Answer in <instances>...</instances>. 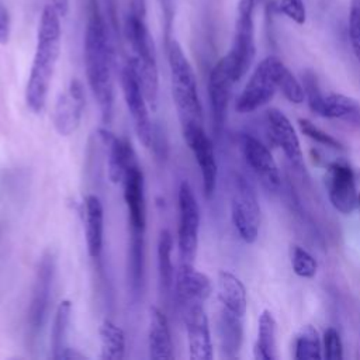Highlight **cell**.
I'll use <instances>...</instances> for the list:
<instances>
[{"mask_svg": "<svg viewBox=\"0 0 360 360\" xmlns=\"http://www.w3.org/2000/svg\"><path fill=\"white\" fill-rule=\"evenodd\" d=\"M121 87L138 139L143 146L150 148L153 143V128L148 111V101L132 56L121 68Z\"/></svg>", "mask_w": 360, "mask_h": 360, "instance_id": "obj_7", "label": "cell"}, {"mask_svg": "<svg viewBox=\"0 0 360 360\" xmlns=\"http://www.w3.org/2000/svg\"><path fill=\"white\" fill-rule=\"evenodd\" d=\"M98 138L107 152L108 177L112 183H121L134 149L127 139H120L107 128L98 129Z\"/></svg>", "mask_w": 360, "mask_h": 360, "instance_id": "obj_22", "label": "cell"}, {"mask_svg": "<svg viewBox=\"0 0 360 360\" xmlns=\"http://www.w3.org/2000/svg\"><path fill=\"white\" fill-rule=\"evenodd\" d=\"M278 60L280 59L276 56H267L256 66L242 93L236 98L235 110L238 112H252L273 98L274 93L278 90L276 80Z\"/></svg>", "mask_w": 360, "mask_h": 360, "instance_id": "obj_9", "label": "cell"}, {"mask_svg": "<svg viewBox=\"0 0 360 360\" xmlns=\"http://www.w3.org/2000/svg\"><path fill=\"white\" fill-rule=\"evenodd\" d=\"M179 231L177 246L180 259L184 263H193L198 248L200 232V207L191 186L184 180L179 186Z\"/></svg>", "mask_w": 360, "mask_h": 360, "instance_id": "obj_8", "label": "cell"}, {"mask_svg": "<svg viewBox=\"0 0 360 360\" xmlns=\"http://www.w3.org/2000/svg\"><path fill=\"white\" fill-rule=\"evenodd\" d=\"M243 316H239L225 308H221L218 315V340L224 357L235 359L243 340Z\"/></svg>", "mask_w": 360, "mask_h": 360, "instance_id": "obj_23", "label": "cell"}, {"mask_svg": "<svg viewBox=\"0 0 360 360\" xmlns=\"http://www.w3.org/2000/svg\"><path fill=\"white\" fill-rule=\"evenodd\" d=\"M323 357L328 360H342L343 359V345L340 340V335L335 328H328L323 333L322 342Z\"/></svg>", "mask_w": 360, "mask_h": 360, "instance_id": "obj_37", "label": "cell"}, {"mask_svg": "<svg viewBox=\"0 0 360 360\" xmlns=\"http://www.w3.org/2000/svg\"><path fill=\"white\" fill-rule=\"evenodd\" d=\"M183 138L194 155V159L200 167L202 179V190L205 198H211L215 193L218 165L215 159V150L212 141L205 134L201 124H191L181 127Z\"/></svg>", "mask_w": 360, "mask_h": 360, "instance_id": "obj_10", "label": "cell"}, {"mask_svg": "<svg viewBox=\"0 0 360 360\" xmlns=\"http://www.w3.org/2000/svg\"><path fill=\"white\" fill-rule=\"evenodd\" d=\"M277 323L273 314L264 309L257 322V338L253 349L255 359L257 360H276L277 359V343H276Z\"/></svg>", "mask_w": 360, "mask_h": 360, "instance_id": "obj_26", "label": "cell"}, {"mask_svg": "<svg viewBox=\"0 0 360 360\" xmlns=\"http://www.w3.org/2000/svg\"><path fill=\"white\" fill-rule=\"evenodd\" d=\"M188 356L191 360H211L214 357L211 332L202 304L186 305L184 312Z\"/></svg>", "mask_w": 360, "mask_h": 360, "instance_id": "obj_17", "label": "cell"}, {"mask_svg": "<svg viewBox=\"0 0 360 360\" xmlns=\"http://www.w3.org/2000/svg\"><path fill=\"white\" fill-rule=\"evenodd\" d=\"M86 28L83 38L84 68L90 90L98 104L101 120L108 124L112 117V48L108 25L98 0H84Z\"/></svg>", "mask_w": 360, "mask_h": 360, "instance_id": "obj_1", "label": "cell"}, {"mask_svg": "<svg viewBox=\"0 0 360 360\" xmlns=\"http://www.w3.org/2000/svg\"><path fill=\"white\" fill-rule=\"evenodd\" d=\"M276 80L277 89L283 93V96L294 104H301L305 98L302 83L290 72V69L278 60L277 70H276Z\"/></svg>", "mask_w": 360, "mask_h": 360, "instance_id": "obj_32", "label": "cell"}, {"mask_svg": "<svg viewBox=\"0 0 360 360\" xmlns=\"http://www.w3.org/2000/svg\"><path fill=\"white\" fill-rule=\"evenodd\" d=\"M218 298L222 308L239 316H245L248 308L246 288L233 273L226 270L218 273Z\"/></svg>", "mask_w": 360, "mask_h": 360, "instance_id": "obj_24", "label": "cell"}, {"mask_svg": "<svg viewBox=\"0 0 360 360\" xmlns=\"http://www.w3.org/2000/svg\"><path fill=\"white\" fill-rule=\"evenodd\" d=\"M240 149L246 163L260 180V183L269 191H277L281 186V176L277 163L267 146H264L253 135L242 134Z\"/></svg>", "mask_w": 360, "mask_h": 360, "instance_id": "obj_16", "label": "cell"}, {"mask_svg": "<svg viewBox=\"0 0 360 360\" xmlns=\"http://www.w3.org/2000/svg\"><path fill=\"white\" fill-rule=\"evenodd\" d=\"M128 245V277L132 291H139L143 280V235L145 232L129 231Z\"/></svg>", "mask_w": 360, "mask_h": 360, "instance_id": "obj_29", "label": "cell"}, {"mask_svg": "<svg viewBox=\"0 0 360 360\" xmlns=\"http://www.w3.org/2000/svg\"><path fill=\"white\" fill-rule=\"evenodd\" d=\"M322 342L318 330L312 325H305L295 336L297 360H319L322 359Z\"/></svg>", "mask_w": 360, "mask_h": 360, "instance_id": "obj_31", "label": "cell"}, {"mask_svg": "<svg viewBox=\"0 0 360 360\" xmlns=\"http://www.w3.org/2000/svg\"><path fill=\"white\" fill-rule=\"evenodd\" d=\"M349 39L353 53L360 63V1L353 0L349 11Z\"/></svg>", "mask_w": 360, "mask_h": 360, "instance_id": "obj_36", "label": "cell"}, {"mask_svg": "<svg viewBox=\"0 0 360 360\" xmlns=\"http://www.w3.org/2000/svg\"><path fill=\"white\" fill-rule=\"evenodd\" d=\"M84 235L89 256L98 259L103 250L104 235V208L101 200L96 194H89L83 201Z\"/></svg>", "mask_w": 360, "mask_h": 360, "instance_id": "obj_21", "label": "cell"}, {"mask_svg": "<svg viewBox=\"0 0 360 360\" xmlns=\"http://www.w3.org/2000/svg\"><path fill=\"white\" fill-rule=\"evenodd\" d=\"M291 264H292L294 273L304 278H312L318 270L316 259L308 250H305L298 245L292 246Z\"/></svg>", "mask_w": 360, "mask_h": 360, "instance_id": "obj_33", "label": "cell"}, {"mask_svg": "<svg viewBox=\"0 0 360 360\" xmlns=\"http://www.w3.org/2000/svg\"><path fill=\"white\" fill-rule=\"evenodd\" d=\"M235 83V77L226 56L221 58L212 68L208 77V97L212 117V127L215 134H219L225 120L228 104L231 98V90Z\"/></svg>", "mask_w": 360, "mask_h": 360, "instance_id": "obj_15", "label": "cell"}, {"mask_svg": "<svg viewBox=\"0 0 360 360\" xmlns=\"http://www.w3.org/2000/svg\"><path fill=\"white\" fill-rule=\"evenodd\" d=\"M253 11L255 0L238 1L233 41L229 52L225 55L231 65L235 82L242 79V76L248 72L256 55Z\"/></svg>", "mask_w": 360, "mask_h": 360, "instance_id": "obj_5", "label": "cell"}, {"mask_svg": "<svg viewBox=\"0 0 360 360\" xmlns=\"http://www.w3.org/2000/svg\"><path fill=\"white\" fill-rule=\"evenodd\" d=\"M100 359L122 360L125 356V333L110 319H104L98 328Z\"/></svg>", "mask_w": 360, "mask_h": 360, "instance_id": "obj_27", "label": "cell"}, {"mask_svg": "<svg viewBox=\"0 0 360 360\" xmlns=\"http://www.w3.org/2000/svg\"><path fill=\"white\" fill-rule=\"evenodd\" d=\"M172 249H173V236L170 231L162 229L158 240V271H159V284L163 292H167L173 285V263H172Z\"/></svg>", "mask_w": 360, "mask_h": 360, "instance_id": "obj_28", "label": "cell"}, {"mask_svg": "<svg viewBox=\"0 0 360 360\" xmlns=\"http://www.w3.org/2000/svg\"><path fill=\"white\" fill-rule=\"evenodd\" d=\"M271 7L278 13L301 25L305 22L307 11L302 0H270Z\"/></svg>", "mask_w": 360, "mask_h": 360, "instance_id": "obj_35", "label": "cell"}, {"mask_svg": "<svg viewBox=\"0 0 360 360\" xmlns=\"http://www.w3.org/2000/svg\"><path fill=\"white\" fill-rule=\"evenodd\" d=\"M124 200L128 212L129 231L145 232L146 205H145V181L142 169L136 160L135 152L131 155L122 177Z\"/></svg>", "mask_w": 360, "mask_h": 360, "instance_id": "obj_14", "label": "cell"}, {"mask_svg": "<svg viewBox=\"0 0 360 360\" xmlns=\"http://www.w3.org/2000/svg\"><path fill=\"white\" fill-rule=\"evenodd\" d=\"M53 274H55L53 256L52 253H45L38 263L32 292H31V300L28 305L27 323H28V332L32 338L38 335V332L41 330L45 322L46 311L49 307L51 291H52Z\"/></svg>", "mask_w": 360, "mask_h": 360, "instance_id": "obj_11", "label": "cell"}, {"mask_svg": "<svg viewBox=\"0 0 360 360\" xmlns=\"http://www.w3.org/2000/svg\"><path fill=\"white\" fill-rule=\"evenodd\" d=\"M11 34V20L3 0H0V45H7Z\"/></svg>", "mask_w": 360, "mask_h": 360, "instance_id": "obj_38", "label": "cell"}, {"mask_svg": "<svg viewBox=\"0 0 360 360\" xmlns=\"http://www.w3.org/2000/svg\"><path fill=\"white\" fill-rule=\"evenodd\" d=\"M266 122L273 142L283 150V153L294 167L301 169L304 165L302 149L298 135L287 115L278 108H270L266 112Z\"/></svg>", "mask_w": 360, "mask_h": 360, "instance_id": "obj_18", "label": "cell"}, {"mask_svg": "<svg viewBox=\"0 0 360 360\" xmlns=\"http://www.w3.org/2000/svg\"><path fill=\"white\" fill-rule=\"evenodd\" d=\"M326 190L330 204L343 215L352 214L359 207V193L356 177L350 166L342 162H333L328 166Z\"/></svg>", "mask_w": 360, "mask_h": 360, "instance_id": "obj_13", "label": "cell"}, {"mask_svg": "<svg viewBox=\"0 0 360 360\" xmlns=\"http://www.w3.org/2000/svg\"><path fill=\"white\" fill-rule=\"evenodd\" d=\"M166 52L170 69L172 96L181 127L191 124L202 125V108L193 66L176 39L172 38L166 44Z\"/></svg>", "mask_w": 360, "mask_h": 360, "instance_id": "obj_4", "label": "cell"}, {"mask_svg": "<svg viewBox=\"0 0 360 360\" xmlns=\"http://www.w3.org/2000/svg\"><path fill=\"white\" fill-rule=\"evenodd\" d=\"M55 10L59 13L60 17H66L69 13V0H51Z\"/></svg>", "mask_w": 360, "mask_h": 360, "instance_id": "obj_40", "label": "cell"}, {"mask_svg": "<svg viewBox=\"0 0 360 360\" xmlns=\"http://www.w3.org/2000/svg\"><path fill=\"white\" fill-rule=\"evenodd\" d=\"M60 359H68V360H86V359H89L84 353H82V352H79L77 349H75V347H69V346H66L60 353H59V356H58V360H60Z\"/></svg>", "mask_w": 360, "mask_h": 360, "instance_id": "obj_39", "label": "cell"}, {"mask_svg": "<svg viewBox=\"0 0 360 360\" xmlns=\"http://www.w3.org/2000/svg\"><path fill=\"white\" fill-rule=\"evenodd\" d=\"M231 217L242 240L253 243L260 229V205L253 184L242 174L232 181Z\"/></svg>", "mask_w": 360, "mask_h": 360, "instance_id": "obj_6", "label": "cell"}, {"mask_svg": "<svg viewBox=\"0 0 360 360\" xmlns=\"http://www.w3.org/2000/svg\"><path fill=\"white\" fill-rule=\"evenodd\" d=\"M315 114L323 118H342L360 122V104L354 98L345 94L329 93L326 96L323 94Z\"/></svg>", "mask_w": 360, "mask_h": 360, "instance_id": "obj_25", "label": "cell"}, {"mask_svg": "<svg viewBox=\"0 0 360 360\" xmlns=\"http://www.w3.org/2000/svg\"><path fill=\"white\" fill-rule=\"evenodd\" d=\"M359 207H360V195H359Z\"/></svg>", "mask_w": 360, "mask_h": 360, "instance_id": "obj_41", "label": "cell"}, {"mask_svg": "<svg viewBox=\"0 0 360 360\" xmlns=\"http://www.w3.org/2000/svg\"><path fill=\"white\" fill-rule=\"evenodd\" d=\"M124 32L134 52L132 59L135 60L146 101L152 111H155L158 108L159 73L153 39L145 22L143 0L131 1V8L124 24Z\"/></svg>", "mask_w": 360, "mask_h": 360, "instance_id": "obj_3", "label": "cell"}, {"mask_svg": "<svg viewBox=\"0 0 360 360\" xmlns=\"http://www.w3.org/2000/svg\"><path fill=\"white\" fill-rule=\"evenodd\" d=\"M72 316V302L63 300L55 312L52 329H51V357L58 360L59 353L66 347V336L69 330Z\"/></svg>", "mask_w": 360, "mask_h": 360, "instance_id": "obj_30", "label": "cell"}, {"mask_svg": "<svg viewBox=\"0 0 360 360\" xmlns=\"http://www.w3.org/2000/svg\"><path fill=\"white\" fill-rule=\"evenodd\" d=\"M298 125H300V129L301 132L308 136L309 139L326 146V148H330V149H336V150H343V145L340 141H338L335 136H332L330 134L325 132L323 129H321L319 127H316L314 122H311L307 118H300L298 120Z\"/></svg>", "mask_w": 360, "mask_h": 360, "instance_id": "obj_34", "label": "cell"}, {"mask_svg": "<svg viewBox=\"0 0 360 360\" xmlns=\"http://www.w3.org/2000/svg\"><path fill=\"white\" fill-rule=\"evenodd\" d=\"M148 349L152 360H172L174 357L167 318L156 307H150L148 312Z\"/></svg>", "mask_w": 360, "mask_h": 360, "instance_id": "obj_20", "label": "cell"}, {"mask_svg": "<svg viewBox=\"0 0 360 360\" xmlns=\"http://www.w3.org/2000/svg\"><path fill=\"white\" fill-rule=\"evenodd\" d=\"M174 288L177 298L186 307L190 304H202L212 292V284L207 274L197 270L193 263L179 266L174 274Z\"/></svg>", "mask_w": 360, "mask_h": 360, "instance_id": "obj_19", "label": "cell"}, {"mask_svg": "<svg viewBox=\"0 0 360 360\" xmlns=\"http://www.w3.org/2000/svg\"><path fill=\"white\" fill-rule=\"evenodd\" d=\"M86 105L84 87L79 79H72L68 89L56 98L52 122L60 136H70L80 125Z\"/></svg>", "mask_w": 360, "mask_h": 360, "instance_id": "obj_12", "label": "cell"}, {"mask_svg": "<svg viewBox=\"0 0 360 360\" xmlns=\"http://www.w3.org/2000/svg\"><path fill=\"white\" fill-rule=\"evenodd\" d=\"M60 15L52 4H46L41 13L35 53L25 87L27 105L35 114L42 112L45 108L48 91L60 55Z\"/></svg>", "mask_w": 360, "mask_h": 360, "instance_id": "obj_2", "label": "cell"}]
</instances>
